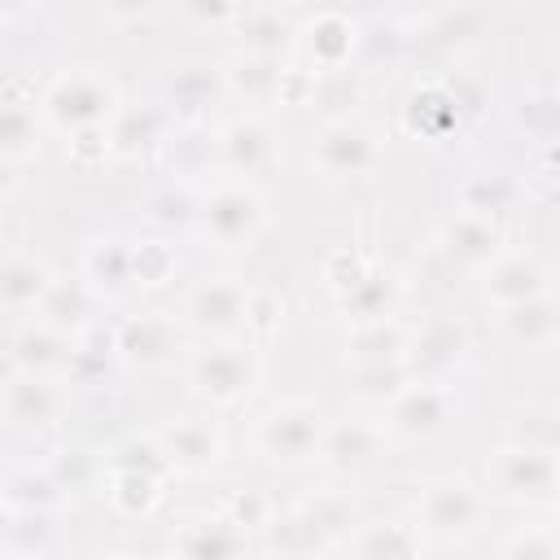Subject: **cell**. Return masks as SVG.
Instances as JSON below:
<instances>
[{
  "label": "cell",
  "instance_id": "1",
  "mask_svg": "<svg viewBox=\"0 0 560 560\" xmlns=\"http://www.w3.org/2000/svg\"><path fill=\"white\" fill-rule=\"evenodd\" d=\"M486 521H490V499L477 481H468L459 472H438L416 486L411 525L420 529V538L468 542L472 534L486 529Z\"/></svg>",
  "mask_w": 560,
  "mask_h": 560
},
{
  "label": "cell",
  "instance_id": "2",
  "mask_svg": "<svg viewBox=\"0 0 560 560\" xmlns=\"http://www.w3.org/2000/svg\"><path fill=\"white\" fill-rule=\"evenodd\" d=\"M118 88L101 66H66L44 92H39V118L57 131L74 136L88 127H105L118 114Z\"/></svg>",
  "mask_w": 560,
  "mask_h": 560
},
{
  "label": "cell",
  "instance_id": "3",
  "mask_svg": "<svg viewBox=\"0 0 560 560\" xmlns=\"http://www.w3.org/2000/svg\"><path fill=\"white\" fill-rule=\"evenodd\" d=\"M267 223V197L249 179H214L206 192H197L192 228L214 249H249Z\"/></svg>",
  "mask_w": 560,
  "mask_h": 560
},
{
  "label": "cell",
  "instance_id": "4",
  "mask_svg": "<svg viewBox=\"0 0 560 560\" xmlns=\"http://www.w3.org/2000/svg\"><path fill=\"white\" fill-rule=\"evenodd\" d=\"M179 372L197 398H206L210 407H232L258 385L262 363H258V350L245 341H206L184 350Z\"/></svg>",
  "mask_w": 560,
  "mask_h": 560
},
{
  "label": "cell",
  "instance_id": "5",
  "mask_svg": "<svg viewBox=\"0 0 560 560\" xmlns=\"http://www.w3.org/2000/svg\"><path fill=\"white\" fill-rule=\"evenodd\" d=\"M486 499L512 503V508H551L560 490V459L551 451H529L516 442H503L486 459Z\"/></svg>",
  "mask_w": 560,
  "mask_h": 560
},
{
  "label": "cell",
  "instance_id": "6",
  "mask_svg": "<svg viewBox=\"0 0 560 560\" xmlns=\"http://www.w3.org/2000/svg\"><path fill=\"white\" fill-rule=\"evenodd\" d=\"M271 542L284 556H311L324 551L341 538H350L354 529V503L341 490H319L311 499H302L298 508H289L284 516H271Z\"/></svg>",
  "mask_w": 560,
  "mask_h": 560
},
{
  "label": "cell",
  "instance_id": "7",
  "mask_svg": "<svg viewBox=\"0 0 560 560\" xmlns=\"http://www.w3.org/2000/svg\"><path fill=\"white\" fill-rule=\"evenodd\" d=\"M324 407L311 398H280L271 402L258 424H254V446L262 459L280 464V468H298L306 459H315L319 438H324Z\"/></svg>",
  "mask_w": 560,
  "mask_h": 560
},
{
  "label": "cell",
  "instance_id": "8",
  "mask_svg": "<svg viewBox=\"0 0 560 560\" xmlns=\"http://www.w3.org/2000/svg\"><path fill=\"white\" fill-rule=\"evenodd\" d=\"M385 149L376 131L350 114L328 118L311 140V171L324 179H368L381 166Z\"/></svg>",
  "mask_w": 560,
  "mask_h": 560
},
{
  "label": "cell",
  "instance_id": "9",
  "mask_svg": "<svg viewBox=\"0 0 560 560\" xmlns=\"http://www.w3.org/2000/svg\"><path fill=\"white\" fill-rule=\"evenodd\" d=\"M451 416H455V394L442 381H407L385 402L381 429L385 438H398V442H424V438H438L451 424Z\"/></svg>",
  "mask_w": 560,
  "mask_h": 560
},
{
  "label": "cell",
  "instance_id": "10",
  "mask_svg": "<svg viewBox=\"0 0 560 560\" xmlns=\"http://www.w3.org/2000/svg\"><path fill=\"white\" fill-rule=\"evenodd\" d=\"M245 302L249 289L236 276H201L184 293V328L214 341H236V332H245Z\"/></svg>",
  "mask_w": 560,
  "mask_h": 560
},
{
  "label": "cell",
  "instance_id": "11",
  "mask_svg": "<svg viewBox=\"0 0 560 560\" xmlns=\"http://www.w3.org/2000/svg\"><path fill=\"white\" fill-rule=\"evenodd\" d=\"M468 354V328L455 315H429L416 328H407L402 372L407 381H442L451 368H459Z\"/></svg>",
  "mask_w": 560,
  "mask_h": 560
},
{
  "label": "cell",
  "instance_id": "12",
  "mask_svg": "<svg viewBox=\"0 0 560 560\" xmlns=\"http://www.w3.org/2000/svg\"><path fill=\"white\" fill-rule=\"evenodd\" d=\"M228 96L223 88V66L219 61H206V57H179L171 61L162 74H158V101L184 118L188 127L201 122L210 114V105H219Z\"/></svg>",
  "mask_w": 560,
  "mask_h": 560
},
{
  "label": "cell",
  "instance_id": "13",
  "mask_svg": "<svg viewBox=\"0 0 560 560\" xmlns=\"http://www.w3.org/2000/svg\"><path fill=\"white\" fill-rule=\"evenodd\" d=\"M359 35H363V26L346 9L324 4L298 22L293 48L306 52L311 74H328V70H350V57L359 52Z\"/></svg>",
  "mask_w": 560,
  "mask_h": 560
},
{
  "label": "cell",
  "instance_id": "14",
  "mask_svg": "<svg viewBox=\"0 0 560 560\" xmlns=\"http://www.w3.org/2000/svg\"><path fill=\"white\" fill-rule=\"evenodd\" d=\"M477 280H481V302L494 311L551 293V267L534 249H499Z\"/></svg>",
  "mask_w": 560,
  "mask_h": 560
},
{
  "label": "cell",
  "instance_id": "15",
  "mask_svg": "<svg viewBox=\"0 0 560 560\" xmlns=\"http://www.w3.org/2000/svg\"><path fill=\"white\" fill-rule=\"evenodd\" d=\"M114 354L127 368L162 372L175 359H184V341H179L175 319H166L158 311H144V315H127V319L114 324Z\"/></svg>",
  "mask_w": 560,
  "mask_h": 560
},
{
  "label": "cell",
  "instance_id": "16",
  "mask_svg": "<svg viewBox=\"0 0 560 560\" xmlns=\"http://www.w3.org/2000/svg\"><path fill=\"white\" fill-rule=\"evenodd\" d=\"M210 144H214V162L232 179H249L254 184V175H262L276 162V131L267 127L262 114H236V118H228L210 136Z\"/></svg>",
  "mask_w": 560,
  "mask_h": 560
},
{
  "label": "cell",
  "instance_id": "17",
  "mask_svg": "<svg viewBox=\"0 0 560 560\" xmlns=\"http://www.w3.org/2000/svg\"><path fill=\"white\" fill-rule=\"evenodd\" d=\"M66 411V389L57 376H35V372H13L0 385V416L13 429H52Z\"/></svg>",
  "mask_w": 560,
  "mask_h": 560
},
{
  "label": "cell",
  "instance_id": "18",
  "mask_svg": "<svg viewBox=\"0 0 560 560\" xmlns=\"http://www.w3.org/2000/svg\"><path fill=\"white\" fill-rule=\"evenodd\" d=\"M171 472H210L223 459V429L206 416H179L153 429Z\"/></svg>",
  "mask_w": 560,
  "mask_h": 560
},
{
  "label": "cell",
  "instance_id": "19",
  "mask_svg": "<svg viewBox=\"0 0 560 560\" xmlns=\"http://www.w3.org/2000/svg\"><path fill=\"white\" fill-rule=\"evenodd\" d=\"M389 438L381 429V420H363V416H346V420H328L315 459L328 464L332 472H363L385 455Z\"/></svg>",
  "mask_w": 560,
  "mask_h": 560
},
{
  "label": "cell",
  "instance_id": "20",
  "mask_svg": "<svg viewBox=\"0 0 560 560\" xmlns=\"http://www.w3.org/2000/svg\"><path fill=\"white\" fill-rule=\"evenodd\" d=\"M499 249H503V232H499L494 219H481V214L455 210V214L442 223V232H438V258H442L451 271H472V276H481Z\"/></svg>",
  "mask_w": 560,
  "mask_h": 560
},
{
  "label": "cell",
  "instance_id": "21",
  "mask_svg": "<svg viewBox=\"0 0 560 560\" xmlns=\"http://www.w3.org/2000/svg\"><path fill=\"white\" fill-rule=\"evenodd\" d=\"M171 560H249V534L219 508L188 516L171 538Z\"/></svg>",
  "mask_w": 560,
  "mask_h": 560
},
{
  "label": "cell",
  "instance_id": "22",
  "mask_svg": "<svg viewBox=\"0 0 560 560\" xmlns=\"http://www.w3.org/2000/svg\"><path fill=\"white\" fill-rule=\"evenodd\" d=\"M464 122H468V118H464L459 101L451 96L446 79H424V83H416L411 96L402 101V127H407L416 140H424V144H442V140H451V136H459Z\"/></svg>",
  "mask_w": 560,
  "mask_h": 560
},
{
  "label": "cell",
  "instance_id": "23",
  "mask_svg": "<svg viewBox=\"0 0 560 560\" xmlns=\"http://www.w3.org/2000/svg\"><path fill=\"white\" fill-rule=\"evenodd\" d=\"M228 26L236 35V48L249 57H289L293 52L298 22L280 4H236Z\"/></svg>",
  "mask_w": 560,
  "mask_h": 560
},
{
  "label": "cell",
  "instance_id": "24",
  "mask_svg": "<svg viewBox=\"0 0 560 560\" xmlns=\"http://www.w3.org/2000/svg\"><path fill=\"white\" fill-rule=\"evenodd\" d=\"M346 372H376V368H402V350H407V324L389 319H372V324H350L346 341Z\"/></svg>",
  "mask_w": 560,
  "mask_h": 560
},
{
  "label": "cell",
  "instance_id": "25",
  "mask_svg": "<svg viewBox=\"0 0 560 560\" xmlns=\"http://www.w3.org/2000/svg\"><path fill=\"white\" fill-rule=\"evenodd\" d=\"M424 538L411 521L381 516L350 529V560H420Z\"/></svg>",
  "mask_w": 560,
  "mask_h": 560
},
{
  "label": "cell",
  "instance_id": "26",
  "mask_svg": "<svg viewBox=\"0 0 560 560\" xmlns=\"http://www.w3.org/2000/svg\"><path fill=\"white\" fill-rule=\"evenodd\" d=\"M79 280L92 298H118L131 289V254L122 236H92L79 262Z\"/></svg>",
  "mask_w": 560,
  "mask_h": 560
},
{
  "label": "cell",
  "instance_id": "27",
  "mask_svg": "<svg viewBox=\"0 0 560 560\" xmlns=\"http://www.w3.org/2000/svg\"><path fill=\"white\" fill-rule=\"evenodd\" d=\"M284 70H289V57H249V52H236L223 66V88H228V96H241L245 105H280Z\"/></svg>",
  "mask_w": 560,
  "mask_h": 560
},
{
  "label": "cell",
  "instance_id": "28",
  "mask_svg": "<svg viewBox=\"0 0 560 560\" xmlns=\"http://www.w3.org/2000/svg\"><path fill=\"white\" fill-rule=\"evenodd\" d=\"M70 350H74V337L48 328V324H26L13 346H9V359H13V372H35V376H66V363H70Z\"/></svg>",
  "mask_w": 560,
  "mask_h": 560
},
{
  "label": "cell",
  "instance_id": "29",
  "mask_svg": "<svg viewBox=\"0 0 560 560\" xmlns=\"http://www.w3.org/2000/svg\"><path fill=\"white\" fill-rule=\"evenodd\" d=\"M499 328L503 337L516 346V350H551L556 337H560V311H556V298H534V302H521V306H508L499 311Z\"/></svg>",
  "mask_w": 560,
  "mask_h": 560
},
{
  "label": "cell",
  "instance_id": "30",
  "mask_svg": "<svg viewBox=\"0 0 560 560\" xmlns=\"http://www.w3.org/2000/svg\"><path fill=\"white\" fill-rule=\"evenodd\" d=\"M52 267L35 254H13L0 262V306L4 311H35L52 284Z\"/></svg>",
  "mask_w": 560,
  "mask_h": 560
},
{
  "label": "cell",
  "instance_id": "31",
  "mask_svg": "<svg viewBox=\"0 0 560 560\" xmlns=\"http://www.w3.org/2000/svg\"><path fill=\"white\" fill-rule=\"evenodd\" d=\"M44 144V118L26 96H0V162H26Z\"/></svg>",
  "mask_w": 560,
  "mask_h": 560
},
{
  "label": "cell",
  "instance_id": "32",
  "mask_svg": "<svg viewBox=\"0 0 560 560\" xmlns=\"http://www.w3.org/2000/svg\"><path fill=\"white\" fill-rule=\"evenodd\" d=\"M394 302H398V280L385 271V267H368L341 298L337 306L346 311L350 324H372V319H389L394 315Z\"/></svg>",
  "mask_w": 560,
  "mask_h": 560
},
{
  "label": "cell",
  "instance_id": "33",
  "mask_svg": "<svg viewBox=\"0 0 560 560\" xmlns=\"http://www.w3.org/2000/svg\"><path fill=\"white\" fill-rule=\"evenodd\" d=\"M166 481L171 477H153V472H136V468H101L105 499L118 516H149L162 503Z\"/></svg>",
  "mask_w": 560,
  "mask_h": 560
},
{
  "label": "cell",
  "instance_id": "34",
  "mask_svg": "<svg viewBox=\"0 0 560 560\" xmlns=\"http://www.w3.org/2000/svg\"><path fill=\"white\" fill-rule=\"evenodd\" d=\"M88 311H92V293L83 289V280H61L57 276L48 284L44 302L35 306V319L48 324V328H57V332H66V337H74V332H83L92 324Z\"/></svg>",
  "mask_w": 560,
  "mask_h": 560
},
{
  "label": "cell",
  "instance_id": "35",
  "mask_svg": "<svg viewBox=\"0 0 560 560\" xmlns=\"http://www.w3.org/2000/svg\"><path fill=\"white\" fill-rule=\"evenodd\" d=\"M459 197V210L464 214H481V219H494L516 201V179L508 171H468L455 188Z\"/></svg>",
  "mask_w": 560,
  "mask_h": 560
},
{
  "label": "cell",
  "instance_id": "36",
  "mask_svg": "<svg viewBox=\"0 0 560 560\" xmlns=\"http://www.w3.org/2000/svg\"><path fill=\"white\" fill-rule=\"evenodd\" d=\"M0 499H4L9 508H18V512H48V516H52V512L66 503V490L57 486V477H52L44 464H26V468H18V472L4 481Z\"/></svg>",
  "mask_w": 560,
  "mask_h": 560
},
{
  "label": "cell",
  "instance_id": "37",
  "mask_svg": "<svg viewBox=\"0 0 560 560\" xmlns=\"http://www.w3.org/2000/svg\"><path fill=\"white\" fill-rule=\"evenodd\" d=\"M109 158H140L158 140V114L149 105H118V114L105 122Z\"/></svg>",
  "mask_w": 560,
  "mask_h": 560
},
{
  "label": "cell",
  "instance_id": "38",
  "mask_svg": "<svg viewBox=\"0 0 560 560\" xmlns=\"http://www.w3.org/2000/svg\"><path fill=\"white\" fill-rule=\"evenodd\" d=\"M127 254H131V284H140V289H162L179 271V254L166 236L127 241Z\"/></svg>",
  "mask_w": 560,
  "mask_h": 560
},
{
  "label": "cell",
  "instance_id": "39",
  "mask_svg": "<svg viewBox=\"0 0 560 560\" xmlns=\"http://www.w3.org/2000/svg\"><path fill=\"white\" fill-rule=\"evenodd\" d=\"M508 442L529 446V451H560V411L551 402H525L512 424H508Z\"/></svg>",
  "mask_w": 560,
  "mask_h": 560
},
{
  "label": "cell",
  "instance_id": "40",
  "mask_svg": "<svg viewBox=\"0 0 560 560\" xmlns=\"http://www.w3.org/2000/svg\"><path fill=\"white\" fill-rule=\"evenodd\" d=\"M197 214V192L184 184V179H166L158 184L149 197H144V219L162 232H175V228H188Z\"/></svg>",
  "mask_w": 560,
  "mask_h": 560
},
{
  "label": "cell",
  "instance_id": "41",
  "mask_svg": "<svg viewBox=\"0 0 560 560\" xmlns=\"http://www.w3.org/2000/svg\"><path fill=\"white\" fill-rule=\"evenodd\" d=\"M101 468H136V472H153V477H171V464L158 446L153 433H131L118 446H109L101 455Z\"/></svg>",
  "mask_w": 560,
  "mask_h": 560
},
{
  "label": "cell",
  "instance_id": "42",
  "mask_svg": "<svg viewBox=\"0 0 560 560\" xmlns=\"http://www.w3.org/2000/svg\"><path fill=\"white\" fill-rule=\"evenodd\" d=\"M4 547L13 556H26V560H39L48 547H52V516L48 512H13V525L4 534Z\"/></svg>",
  "mask_w": 560,
  "mask_h": 560
},
{
  "label": "cell",
  "instance_id": "43",
  "mask_svg": "<svg viewBox=\"0 0 560 560\" xmlns=\"http://www.w3.org/2000/svg\"><path fill=\"white\" fill-rule=\"evenodd\" d=\"M499 560H560V556H556V529H551L547 521L516 525V529L503 538Z\"/></svg>",
  "mask_w": 560,
  "mask_h": 560
},
{
  "label": "cell",
  "instance_id": "44",
  "mask_svg": "<svg viewBox=\"0 0 560 560\" xmlns=\"http://www.w3.org/2000/svg\"><path fill=\"white\" fill-rule=\"evenodd\" d=\"M44 468L57 477V486H61L66 494H74V490H83L92 477H101V459H96L92 451H83V446H61L52 459H44Z\"/></svg>",
  "mask_w": 560,
  "mask_h": 560
},
{
  "label": "cell",
  "instance_id": "45",
  "mask_svg": "<svg viewBox=\"0 0 560 560\" xmlns=\"http://www.w3.org/2000/svg\"><path fill=\"white\" fill-rule=\"evenodd\" d=\"M232 525H241L245 534L249 529H262L267 521H271V499L262 494V490H254V486H241V490H232L228 499H223V508H219Z\"/></svg>",
  "mask_w": 560,
  "mask_h": 560
},
{
  "label": "cell",
  "instance_id": "46",
  "mask_svg": "<svg viewBox=\"0 0 560 560\" xmlns=\"http://www.w3.org/2000/svg\"><path fill=\"white\" fill-rule=\"evenodd\" d=\"M521 122H525V136L538 140L542 149H551V136H556V92L542 88V92H525L521 101Z\"/></svg>",
  "mask_w": 560,
  "mask_h": 560
},
{
  "label": "cell",
  "instance_id": "47",
  "mask_svg": "<svg viewBox=\"0 0 560 560\" xmlns=\"http://www.w3.org/2000/svg\"><path fill=\"white\" fill-rule=\"evenodd\" d=\"M280 324H284V298H280L276 289H249V302H245V332L271 337Z\"/></svg>",
  "mask_w": 560,
  "mask_h": 560
},
{
  "label": "cell",
  "instance_id": "48",
  "mask_svg": "<svg viewBox=\"0 0 560 560\" xmlns=\"http://www.w3.org/2000/svg\"><path fill=\"white\" fill-rule=\"evenodd\" d=\"M368 267H372V262H368L363 254H354V249H346V245H341V249H332V254L324 258L319 276H324V284H328V289L341 298V293H346V289H350V284H354V280H359Z\"/></svg>",
  "mask_w": 560,
  "mask_h": 560
},
{
  "label": "cell",
  "instance_id": "49",
  "mask_svg": "<svg viewBox=\"0 0 560 560\" xmlns=\"http://www.w3.org/2000/svg\"><path fill=\"white\" fill-rule=\"evenodd\" d=\"M70 158H74V166H96V162H105V158H109V136H105V127L74 131V136H70Z\"/></svg>",
  "mask_w": 560,
  "mask_h": 560
},
{
  "label": "cell",
  "instance_id": "50",
  "mask_svg": "<svg viewBox=\"0 0 560 560\" xmlns=\"http://www.w3.org/2000/svg\"><path fill=\"white\" fill-rule=\"evenodd\" d=\"M101 18L105 22H144V18H158L153 4H101Z\"/></svg>",
  "mask_w": 560,
  "mask_h": 560
},
{
  "label": "cell",
  "instance_id": "51",
  "mask_svg": "<svg viewBox=\"0 0 560 560\" xmlns=\"http://www.w3.org/2000/svg\"><path fill=\"white\" fill-rule=\"evenodd\" d=\"M13 512H18V508H9V503L0 499V542H4V534H9V525H13Z\"/></svg>",
  "mask_w": 560,
  "mask_h": 560
},
{
  "label": "cell",
  "instance_id": "52",
  "mask_svg": "<svg viewBox=\"0 0 560 560\" xmlns=\"http://www.w3.org/2000/svg\"><path fill=\"white\" fill-rule=\"evenodd\" d=\"M0 560H26V556H13V551H0Z\"/></svg>",
  "mask_w": 560,
  "mask_h": 560
}]
</instances>
